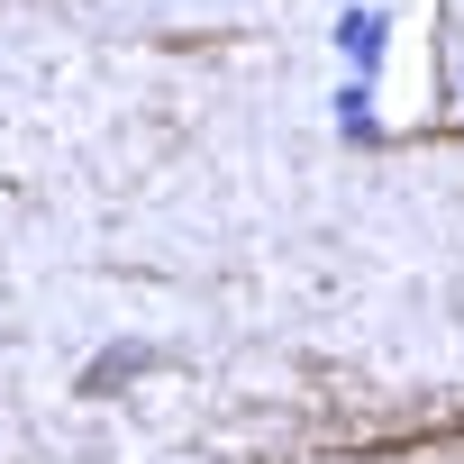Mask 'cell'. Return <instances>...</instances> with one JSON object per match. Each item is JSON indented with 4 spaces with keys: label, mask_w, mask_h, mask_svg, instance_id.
I'll list each match as a JSON object with an SVG mask.
<instances>
[{
    "label": "cell",
    "mask_w": 464,
    "mask_h": 464,
    "mask_svg": "<svg viewBox=\"0 0 464 464\" xmlns=\"http://www.w3.org/2000/svg\"><path fill=\"white\" fill-rule=\"evenodd\" d=\"M337 37H346V46H355V64L373 73V55H382V19H373V10H355V19L337 28Z\"/></svg>",
    "instance_id": "obj_1"
}]
</instances>
